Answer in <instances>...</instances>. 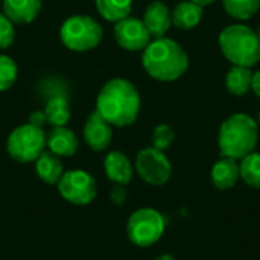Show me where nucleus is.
<instances>
[{"mask_svg": "<svg viewBox=\"0 0 260 260\" xmlns=\"http://www.w3.org/2000/svg\"><path fill=\"white\" fill-rule=\"evenodd\" d=\"M96 111L111 126L133 125L140 113L139 90L126 79H111L98 94Z\"/></svg>", "mask_w": 260, "mask_h": 260, "instance_id": "1", "label": "nucleus"}, {"mask_svg": "<svg viewBox=\"0 0 260 260\" xmlns=\"http://www.w3.org/2000/svg\"><path fill=\"white\" fill-rule=\"evenodd\" d=\"M142 64L151 78L171 82L187 72L189 55L177 41L161 37L154 38V41L143 49Z\"/></svg>", "mask_w": 260, "mask_h": 260, "instance_id": "2", "label": "nucleus"}, {"mask_svg": "<svg viewBox=\"0 0 260 260\" xmlns=\"http://www.w3.org/2000/svg\"><path fill=\"white\" fill-rule=\"evenodd\" d=\"M259 140L257 122L244 113L233 114L222 122L218 136V145L221 157L242 160L248 154L254 152Z\"/></svg>", "mask_w": 260, "mask_h": 260, "instance_id": "3", "label": "nucleus"}, {"mask_svg": "<svg viewBox=\"0 0 260 260\" xmlns=\"http://www.w3.org/2000/svg\"><path fill=\"white\" fill-rule=\"evenodd\" d=\"M219 49L233 66L253 67L260 61V38L245 24H230L219 34Z\"/></svg>", "mask_w": 260, "mask_h": 260, "instance_id": "4", "label": "nucleus"}, {"mask_svg": "<svg viewBox=\"0 0 260 260\" xmlns=\"http://www.w3.org/2000/svg\"><path fill=\"white\" fill-rule=\"evenodd\" d=\"M64 46L75 52L94 49L104 37L102 26L88 15H73L64 21L59 30Z\"/></svg>", "mask_w": 260, "mask_h": 260, "instance_id": "5", "label": "nucleus"}, {"mask_svg": "<svg viewBox=\"0 0 260 260\" xmlns=\"http://www.w3.org/2000/svg\"><path fill=\"white\" fill-rule=\"evenodd\" d=\"M46 148V133L40 126L30 123L15 128L6 142V151L9 157L18 163L35 161Z\"/></svg>", "mask_w": 260, "mask_h": 260, "instance_id": "6", "label": "nucleus"}, {"mask_svg": "<svg viewBox=\"0 0 260 260\" xmlns=\"http://www.w3.org/2000/svg\"><path fill=\"white\" fill-rule=\"evenodd\" d=\"M165 233V218L160 212L143 207L136 210L126 224L128 239L142 248L157 244Z\"/></svg>", "mask_w": 260, "mask_h": 260, "instance_id": "7", "label": "nucleus"}, {"mask_svg": "<svg viewBox=\"0 0 260 260\" xmlns=\"http://www.w3.org/2000/svg\"><path fill=\"white\" fill-rule=\"evenodd\" d=\"M59 195L73 206H87L98 195L96 180L85 171H67L58 181Z\"/></svg>", "mask_w": 260, "mask_h": 260, "instance_id": "8", "label": "nucleus"}, {"mask_svg": "<svg viewBox=\"0 0 260 260\" xmlns=\"http://www.w3.org/2000/svg\"><path fill=\"white\" fill-rule=\"evenodd\" d=\"M136 171L145 183L161 186L171 178L172 166L163 151L145 148L136 157Z\"/></svg>", "mask_w": 260, "mask_h": 260, "instance_id": "9", "label": "nucleus"}, {"mask_svg": "<svg viewBox=\"0 0 260 260\" xmlns=\"http://www.w3.org/2000/svg\"><path fill=\"white\" fill-rule=\"evenodd\" d=\"M114 38L122 49L129 52L143 50L152 41L145 23L133 17H126L114 24Z\"/></svg>", "mask_w": 260, "mask_h": 260, "instance_id": "10", "label": "nucleus"}, {"mask_svg": "<svg viewBox=\"0 0 260 260\" xmlns=\"http://www.w3.org/2000/svg\"><path fill=\"white\" fill-rule=\"evenodd\" d=\"M82 133H84L85 143L93 151H105V149H108V146L111 143V139H113L111 125L96 110L88 116Z\"/></svg>", "mask_w": 260, "mask_h": 260, "instance_id": "11", "label": "nucleus"}, {"mask_svg": "<svg viewBox=\"0 0 260 260\" xmlns=\"http://www.w3.org/2000/svg\"><path fill=\"white\" fill-rule=\"evenodd\" d=\"M142 21L145 23L152 38H161L165 37V34L169 30L172 24L171 11L163 2L154 0L146 6Z\"/></svg>", "mask_w": 260, "mask_h": 260, "instance_id": "12", "label": "nucleus"}, {"mask_svg": "<svg viewBox=\"0 0 260 260\" xmlns=\"http://www.w3.org/2000/svg\"><path fill=\"white\" fill-rule=\"evenodd\" d=\"M46 146L58 157H72L76 154L79 142L76 134L66 126H53L46 134Z\"/></svg>", "mask_w": 260, "mask_h": 260, "instance_id": "13", "label": "nucleus"}, {"mask_svg": "<svg viewBox=\"0 0 260 260\" xmlns=\"http://www.w3.org/2000/svg\"><path fill=\"white\" fill-rule=\"evenodd\" d=\"M210 178H212L213 186L219 190H229L235 187L241 178V169H239L238 160L221 157V160H218L213 165Z\"/></svg>", "mask_w": 260, "mask_h": 260, "instance_id": "14", "label": "nucleus"}, {"mask_svg": "<svg viewBox=\"0 0 260 260\" xmlns=\"http://www.w3.org/2000/svg\"><path fill=\"white\" fill-rule=\"evenodd\" d=\"M104 169L108 180L114 184H128L133 180V165L129 158L120 151H111L104 160Z\"/></svg>", "mask_w": 260, "mask_h": 260, "instance_id": "15", "label": "nucleus"}, {"mask_svg": "<svg viewBox=\"0 0 260 260\" xmlns=\"http://www.w3.org/2000/svg\"><path fill=\"white\" fill-rule=\"evenodd\" d=\"M41 9V0H3V14L14 24L32 23Z\"/></svg>", "mask_w": 260, "mask_h": 260, "instance_id": "16", "label": "nucleus"}, {"mask_svg": "<svg viewBox=\"0 0 260 260\" xmlns=\"http://www.w3.org/2000/svg\"><path fill=\"white\" fill-rule=\"evenodd\" d=\"M203 14H204L203 6H200L198 3H193L190 0H186V2L178 3L171 11V18H172V24L175 27L189 30L200 24V21L203 20Z\"/></svg>", "mask_w": 260, "mask_h": 260, "instance_id": "17", "label": "nucleus"}, {"mask_svg": "<svg viewBox=\"0 0 260 260\" xmlns=\"http://www.w3.org/2000/svg\"><path fill=\"white\" fill-rule=\"evenodd\" d=\"M35 172L46 184H58L59 178L64 174V169L58 155L52 154L50 151H44L35 160Z\"/></svg>", "mask_w": 260, "mask_h": 260, "instance_id": "18", "label": "nucleus"}, {"mask_svg": "<svg viewBox=\"0 0 260 260\" xmlns=\"http://www.w3.org/2000/svg\"><path fill=\"white\" fill-rule=\"evenodd\" d=\"M251 82H253L251 67H244V66H233L225 78V87L235 96H245L251 90Z\"/></svg>", "mask_w": 260, "mask_h": 260, "instance_id": "19", "label": "nucleus"}, {"mask_svg": "<svg viewBox=\"0 0 260 260\" xmlns=\"http://www.w3.org/2000/svg\"><path fill=\"white\" fill-rule=\"evenodd\" d=\"M99 14L108 21H120L129 17L133 0H94Z\"/></svg>", "mask_w": 260, "mask_h": 260, "instance_id": "20", "label": "nucleus"}, {"mask_svg": "<svg viewBox=\"0 0 260 260\" xmlns=\"http://www.w3.org/2000/svg\"><path fill=\"white\" fill-rule=\"evenodd\" d=\"M46 122L52 126H66L72 117L69 102L64 96H55L52 98L44 108Z\"/></svg>", "mask_w": 260, "mask_h": 260, "instance_id": "21", "label": "nucleus"}, {"mask_svg": "<svg viewBox=\"0 0 260 260\" xmlns=\"http://www.w3.org/2000/svg\"><path fill=\"white\" fill-rule=\"evenodd\" d=\"M225 12L236 20H248L257 14L260 0H222Z\"/></svg>", "mask_w": 260, "mask_h": 260, "instance_id": "22", "label": "nucleus"}, {"mask_svg": "<svg viewBox=\"0 0 260 260\" xmlns=\"http://www.w3.org/2000/svg\"><path fill=\"white\" fill-rule=\"evenodd\" d=\"M241 178L251 187L260 189V154L251 152L239 163Z\"/></svg>", "mask_w": 260, "mask_h": 260, "instance_id": "23", "label": "nucleus"}, {"mask_svg": "<svg viewBox=\"0 0 260 260\" xmlns=\"http://www.w3.org/2000/svg\"><path fill=\"white\" fill-rule=\"evenodd\" d=\"M17 64L12 58L0 55V91L9 90L17 81Z\"/></svg>", "mask_w": 260, "mask_h": 260, "instance_id": "24", "label": "nucleus"}, {"mask_svg": "<svg viewBox=\"0 0 260 260\" xmlns=\"http://www.w3.org/2000/svg\"><path fill=\"white\" fill-rule=\"evenodd\" d=\"M175 139V133L169 125H158L154 128L151 140H152V148L158 149V151H166Z\"/></svg>", "mask_w": 260, "mask_h": 260, "instance_id": "25", "label": "nucleus"}, {"mask_svg": "<svg viewBox=\"0 0 260 260\" xmlns=\"http://www.w3.org/2000/svg\"><path fill=\"white\" fill-rule=\"evenodd\" d=\"M14 23L5 14H0V49L9 47L14 43Z\"/></svg>", "mask_w": 260, "mask_h": 260, "instance_id": "26", "label": "nucleus"}, {"mask_svg": "<svg viewBox=\"0 0 260 260\" xmlns=\"http://www.w3.org/2000/svg\"><path fill=\"white\" fill-rule=\"evenodd\" d=\"M128 198V193H126V189L122 186V184H114V187L111 189L110 192V200L113 201V204L116 206H122Z\"/></svg>", "mask_w": 260, "mask_h": 260, "instance_id": "27", "label": "nucleus"}, {"mask_svg": "<svg viewBox=\"0 0 260 260\" xmlns=\"http://www.w3.org/2000/svg\"><path fill=\"white\" fill-rule=\"evenodd\" d=\"M29 123L34 125V126L43 128V125L47 123V122H46V114H44V111H34V113L29 116Z\"/></svg>", "mask_w": 260, "mask_h": 260, "instance_id": "28", "label": "nucleus"}, {"mask_svg": "<svg viewBox=\"0 0 260 260\" xmlns=\"http://www.w3.org/2000/svg\"><path fill=\"white\" fill-rule=\"evenodd\" d=\"M251 90L254 91V94L260 99V70L253 73V82H251Z\"/></svg>", "mask_w": 260, "mask_h": 260, "instance_id": "29", "label": "nucleus"}, {"mask_svg": "<svg viewBox=\"0 0 260 260\" xmlns=\"http://www.w3.org/2000/svg\"><path fill=\"white\" fill-rule=\"evenodd\" d=\"M190 2H193V3H198L200 6H203V8H204V6H207V5H212L215 0H190Z\"/></svg>", "mask_w": 260, "mask_h": 260, "instance_id": "30", "label": "nucleus"}, {"mask_svg": "<svg viewBox=\"0 0 260 260\" xmlns=\"http://www.w3.org/2000/svg\"><path fill=\"white\" fill-rule=\"evenodd\" d=\"M155 260H177L174 256H171V254H161V256H158Z\"/></svg>", "mask_w": 260, "mask_h": 260, "instance_id": "31", "label": "nucleus"}, {"mask_svg": "<svg viewBox=\"0 0 260 260\" xmlns=\"http://www.w3.org/2000/svg\"><path fill=\"white\" fill-rule=\"evenodd\" d=\"M256 122H257V125L260 126V111H259V114H257V120H256Z\"/></svg>", "mask_w": 260, "mask_h": 260, "instance_id": "32", "label": "nucleus"}, {"mask_svg": "<svg viewBox=\"0 0 260 260\" xmlns=\"http://www.w3.org/2000/svg\"><path fill=\"white\" fill-rule=\"evenodd\" d=\"M257 35H259V38H260V26H259V29H257Z\"/></svg>", "mask_w": 260, "mask_h": 260, "instance_id": "33", "label": "nucleus"}]
</instances>
